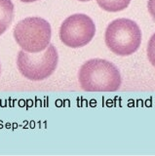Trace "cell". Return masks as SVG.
I'll return each mask as SVG.
<instances>
[{"instance_id":"obj_1","label":"cell","mask_w":155,"mask_h":156,"mask_svg":"<svg viewBox=\"0 0 155 156\" xmlns=\"http://www.w3.org/2000/svg\"><path fill=\"white\" fill-rule=\"evenodd\" d=\"M78 80L87 92H115L121 86V75L112 62L93 58L80 67Z\"/></svg>"},{"instance_id":"obj_2","label":"cell","mask_w":155,"mask_h":156,"mask_svg":"<svg viewBox=\"0 0 155 156\" xmlns=\"http://www.w3.org/2000/svg\"><path fill=\"white\" fill-rule=\"evenodd\" d=\"M105 44L117 56H130L142 43V31L132 20L117 19L111 22L105 30Z\"/></svg>"},{"instance_id":"obj_3","label":"cell","mask_w":155,"mask_h":156,"mask_svg":"<svg viewBox=\"0 0 155 156\" xmlns=\"http://www.w3.org/2000/svg\"><path fill=\"white\" fill-rule=\"evenodd\" d=\"M58 62L59 56L57 49L50 44L45 50L38 53L20 51L17 58V66L21 74L26 79L42 81L54 73Z\"/></svg>"},{"instance_id":"obj_4","label":"cell","mask_w":155,"mask_h":156,"mask_svg":"<svg viewBox=\"0 0 155 156\" xmlns=\"http://www.w3.org/2000/svg\"><path fill=\"white\" fill-rule=\"evenodd\" d=\"M52 30L46 20L30 17L19 22L14 28V38L23 51L41 52L50 45Z\"/></svg>"},{"instance_id":"obj_5","label":"cell","mask_w":155,"mask_h":156,"mask_svg":"<svg viewBox=\"0 0 155 156\" xmlns=\"http://www.w3.org/2000/svg\"><path fill=\"white\" fill-rule=\"evenodd\" d=\"M96 26L85 14H74L66 18L60 28V38L69 48L86 46L94 38Z\"/></svg>"},{"instance_id":"obj_6","label":"cell","mask_w":155,"mask_h":156,"mask_svg":"<svg viewBox=\"0 0 155 156\" xmlns=\"http://www.w3.org/2000/svg\"><path fill=\"white\" fill-rule=\"evenodd\" d=\"M14 4L11 0H0V35L5 32L13 21Z\"/></svg>"},{"instance_id":"obj_7","label":"cell","mask_w":155,"mask_h":156,"mask_svg":"<svg viewBox=\"0 0 155 156\" xmlns=\"http://www.w3.org/2000/svg\"><path fill=\"white\" fill-rule=\"evenodd\" d=\"M99 6L107 12L123 11L129 6L131 0H96Z\"/></svg>"},{"instance_id":"obj_8","label":"cell","mask_w":155,"mask_h":156,"mask_svg":"<svg viewBox=\"0 0 155 156\" xmlns=\"http://www.w3.org/2000/svg\"><path fill=\"white\" fill-rule=\"evenodd\" d=\"M147 58L150 63L155 67V33L150 37L147 45Z\"/></svg>"},{"instance_id":"obj_9","label":"cell","mask_w":155,"mask_h":156,"mask_svg":"<svg viewBox=\"0 0 155 156\" xmlns=\"http://www.w3.org/2000/svg\"><path fill=\"white\" fill-rule=\"evenodd\" d=\"M147 9L151 17L155 20V0H148L147 2Z\"/></svg>"},{"instance_id":"obj_10","label":"cell","mask_w":155,"mask_h":156,"mask_svg":"<svg viewBox=\"0 0 155 156\" xmlns=\"http://www.w3.org/2000/svg\"><path fill=\"white\" fill-rule=\"evenodd\" d=\"M22 2H26V3H31V2H35L38 1V0H21Z\"/></svg>"},{"instance_id":"obj_11","label":"cell","mask_w":155,"mask_h":156,"mask_svg":"<svg viewBox=\"0 0 155 156\" xmlns=\"http://www.w3.org/2000/svg\"><path fill=\"white\" fill-rule=\"evenodd\" d=\"M78 1H81V2H88V1H91V0H78Z\"/></svg>"},{"instance_id":"obj_12","label":"cell","mask_w":155,"mask_h":156,"mask_svg":"<svg viewBox=\"0 0 155 156\" xmlns=\"http://www.w3.org/2000/svg\"><path fill=\"white\" fill-rule=\"evenodd\" d=\"M0 72H1V66H0Z\"/></svg>"}]
</instances>
